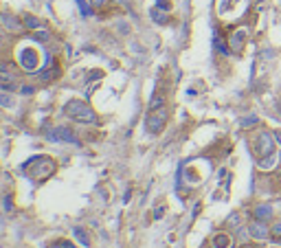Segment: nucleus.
<instances>
[{
  "mask_svg": "<svg viewBox=\"0 0 281 248\" xmlns=\"http://www.w3.org/2000/svg\"><path fill=\"white\" fill-rule=\"evenodd\" d=\"M64 114L70 121L81 125H99V114L92 110L90 103H86L83 99H70L64 103Z\"/></svg>",
  "mask_w": 281,
  "mask_h": 248,
  "instance_id": "1",
  "label": "nucleus"
},
{
  "mask_svg": "<svg viewBox=\"0 0 281 248\" xmlns=\"http://www.w3.org/2000/svg\"><path fill=\"white\" fill-rule=\"evenodd\" d=\"M24 173L31 178L33 182H44L48 180L51 176H55L57 172V163L51 158V156H33L31 160H26L24 163Z\"/></svg>",
  "mask_w": 281,
  "mask_h": 248,
  "instance_id": "2",
  "label": "nucleus"
},
{
  "mask_svg": "<svg viewBox=\"0 0 281 248\" xmlns=\"http://www.w3.org/2000/svg\"><path fill=\"white\" fill-rule=\"evenodd\" d=\"M277 152V145H275V134L270 132H259L255 136V156H257V163L266 158H272Z\"/></svg>",
  "mask_w": 281,
  "mask_h": 248,
  "instance_id": "3",
  "label": "nucleus"
},
{
  "mask_svg": "<svg viewBox=\"0 0 281 248\" xmlns=\"http://www.w3.org/2000/svg\"><path fill=\"white\" fill-rule=\"evenodd\" d=\"M18 66H20V71L29 73V75L38 73L40 71V51L35 49V46H22L20 53H18Z\"/></svg>",
  "mask_w": 281,
  "mask_h": 248,
  "instance_id": "4",
  "label": "nucleus"
},
{
  "mask_svg": "<svg viewBox=\"0 0 281 248\" xmlns=\"http://www.w3.org/2000/svg\"><path fill=\"white\" fill-rule=\"evenodd\" d=\"M167 121H169V110H167L165 106L158 108V110H149L147 112V119H145V128H147L149 134H154V136H158V134L165 130Z\"/></svg>",
  "mask_w": 281,
  "mask_h": 248,
  "instance_id": "5",
  "label": "nucleus"
},
{
  "mask_svg": "<svg viewBox=\"0 0 281 248\" xmlns=\"http://www.w3.org/2000/svg\"><path fill=\"white\" fill-rule=\"evenodd\" d=\"M0 24H2V29L9 31V33H22L24 31V22H22V18H18V16H13V14H0Z\"/></svg>",
  "mask_w": 281,
  "mask_h": 248,
  "instance_id": "6",
  "label": "nucleus"
},
{
  "mask_svg": "<svg viewBox=\"0 0 281 248\" xmlns=\"http://www.w3.org/2000/svg\"><path fill=\"white\" fill-rule=\"evenodd\" d=\"M48 138L55 143H77V138H75V132L68 128H64V125H60V128L51 130L48 132Z\"/></svg>",
  "mask_w": 281,
  "mask_h": 248,
  "instance_id": "7",
  "label": "nucleus"
},
{
  "mask_svg": "<svg viewBox=\"0 0 281 248\" xmlns=\"http://www.w3.org/2000/svg\"><path fill=\"white\" fill-rule=\"evenodd\" d=\"M248 230H250V237H253L255 242H263V239L270 237V229H268V224L261 220H253V224L248 226Z\"/></svg>",
  "mask_w": 281,
  "mask_h": 248,
  "instance_id": "8",
  "label": "nucleus"
},
{
  "mask_svg": "<svg viewBox=\"0 0 281 248\" xmlns=\"http://www.w3.org/2000/svg\"><path fill=\"white\" fill-rule=\"evenodd\" d=\"M244 44H246V31H244V29H240V31H233L231 36H228V46H231L233 53H241Z\"/></svg>",
  "mask_w": 281,
  "mask_h": 248,
  "instance_id": "9",
  "label": "nucleus"
},
{
  "mask_svg": "<svg viewBox=\"0 0 281 248\" xmlns=\"http://www.w3.org/2000/svg\"><path fill=\"white\" fill-rule=\"evenodd\" d=\"M211 248H233V237L226 230H220L211 237Z\"/></svg>",
  "mask_w": 281,
  "mask_h": 248,
  "instance_id": "10",
  "label": "nucleus"
},
{
  "mask_svg": "<svg viewBox=\"0 0 281 248\" xmlns=\"http://www.w3.org/2000/svg\"><path fill=\"white\" fill-rule=\"evenodd\" d=\"M253 217L255 220H261V222H270L272 217H275V209H272L270 204H257V207L253 209Z\"/></svg>",
  "mask_w": 281,
  "mask_h": 248,
  "instance_id": "11",
  "label": "nucleus"
},
{
  "mask_svg": "<svg viewBox=\"0 0 281 248\" xmlns=\"http://www.w3.org/2000/svg\"><path fill=\"white\" fill-rule=\"evenodd\" d=\"M22 22H24L26 31H35V29L42 27V20H40L38 16H33V14H24L22 16Z\"/></svg>",
  "mask_w": 281,
  "mask_h": 248,
  "instance_id": "12",
  "label": "nucleus"
},
{
  "mask_svg": "<svg viewBox=\"0 0 281 248\" xmlns=\"http://www.w3.org/2000/svg\"><path fill=\"white\" fill-rule=\"evenodd\" d=\"M73 237L77 239V242L81 244V246L90 248V235H88L86 229H81V226H75V229H73Z\"/></svg>",
  "mask_w": 281,
  "mask_h": 248,
  "instance_id": "13",
  "label": "nucleus"
},
{
  "mask_svg": "<svg viewBox=\"0 0 281 248\" xmlns=\"http://www.w3.org/2000/svg\"><path fill=\"white\" fill-rule=\"evenodd\" d=\"M31 38H33V42H40V44H46L48 40H51V31L48 29H35V31H31Z\"/></svg>",
  "mask_w": 281,
  "mask_h": 248,
  "instance_id": "14",
  "label": "nucleus"
},
{
  "mask_svg": "<svg viewBox=\"0 0 281 248\" xmlns=\"http://www.w3.org/2000/svg\"><path fill=\"white\" fill-rule=\"evenodd\" d=\"M165 106V95L162 93H156L152 97V101H149V110H158V108Z\"/></svg>",
  "mask_w": 281,
  "mask_h": 248,
  "instance_id": "15",
  "label": "nucleus"
},
{
  "mask_svg": "<svg viewBox=\"0 0 281 248\" xmlns=\"http://www.w3.org/2000/svg\"><path fill=\"white\" fill-rule=\"evenodd\" d=\"M0 108H13V93H7V90L0 93Z\"/></svg>",
  "mask_w": 281,
  "mask_h": 248,
  "instance_id": "16",
  "label": "nucleus"
},
{
  "mask_svg": "<svg viewBox=\"0 0 281 248\" xmlns=\"http://www.w3.org/2000/svg\"><path fill=\"white\" fill-rule=\"evenodd\" d=\"M152 20L156 24H167V22H169V16L162 14L161 9H152Z\"/></svg>",
  "mask_w": 281,
  "mask_h": 248,
  "instance_id": "17",
  "label": "nucleus"
},
{
  "mask_svg": "<svg viewBox=\"0 0 281 248\" xmlns=\"http://www.w3.org/2000/svg\"><path fill=\"white\" fill-rule=\"evenodd\" d=\"M48 248H77V246L70 239H55V242L48 244Z\"/></svg>",
  "mask_w": 281,
  "mask_h": 248,
  "instance_id": "18",
  "label": "nucleus"
},
{
  "mask_svg": "<svg viewBox=\"0 0 281 248\" xmlns=\"http://www.w3.org/2000/svg\"><path fill=\"white\" fill-rule=\"evenodd\" d=\"M213 42H215V49H218L222 55H228V53H231V46H228L226 42H224L220 36H215V40H213Z\"/></svg>",
  "mask_w": 281,
  "mask_h": 248,
  "instance_id": "19",
  "label": "nucleus"
},
{
  "mask_svg": "<svg viewBox=\"0 0 281 248\" xmlns=\"http://www.w3.org/2000/svg\"><path fill=\"white\" fill-rule=\"evenodd\" d=\"M257 123H259L257 114H250V116H246V119H241V121H240V128L248 130V128H253V125H257Z\"/></svg>",
  "mask_w": 281,
  "mask_h": 248,
  "instance_id": "20",
  "label": "nucleus"
},
{
  "mask_svg": "<svg viewBox=\"0 0 281 248\" xmlns=\"http://www.w3.org/2000/svg\"><path fill=\"white\" fill-rule=\"evenodd\" d=\"M226 224L231 226V229H240V226H241L240 213H231V215H228V220H226Z\"/></svg>",
  "mask_w": 281,
  "mask_h": 248,
  "instance_id": "21",
  "label": "nucleus"
},
{
  "mask_svg": "<svg viewBox=\"0 0 281 248\" xmlns=\"http://www.w3.org/2000/svg\"><path fill=\"white\" fill-rule=\"evenodd\" d=\"M270 237L281 239V222H275V224L270 226Z\"/></svg>",
  "mask_w": 281,
  "mask_h": 248,
  "instance_id": "22",
  "label": "nucleus"
},
{
  "mask_svg": "<svg viewBox=\"0 0 281 248\" xmlns=\"http://www.w3.org/2000/svg\"><path fill=\"white\" fill-rule=\"evenodd\" d=\"M156 7H158V9L169 11L171 9V2H169V0H156Z\"/></svg>",
  "mask_w": 281,
  "mask_h": 248,
  "instance_id": "23",
  "label": "nucleus"
},
{
  "mask_svg": "<svg viewBox=\"0 0 281 248\" xmlns=\"http://www.w3.org/2000/svg\"><path fill=\"white\" fill-rule=\"evenodd\" d=\"M4 211L13 213V198H11V195H7V198H4Z\"/></svg>",
  "mask_w": 281,
  "mask_h": 248,
  "instance_id": "24",
  "label": "nucleus"
},
{
  "mask_svg": "<svg viewBox=\"0 0 281 248\" xmlns=\"http://www.w3.org/2000/svg\"><path fill=\"white\" fill-rule=\"evenodd\" d=\"M18 93H22V95H33L35 93V86H20V90Z\"/></svg>",
  "mask_w": 281,
  "mask_h": 248,
  "instance_id": "25",
  "label": "nucleus"
},
{
  "mask_svg": "<svg viewBox=\"0 0 281 248\" xmlns=\"http://www.w3.org/2000/svg\"><path fill=\"white\" fill-rule=\"evenodd\" d=\"M162 213H165V207H162V204H156V209H154V217H162Z\"/></svg>",
  "mask_w": 281,
  "mask_h": 248,
  "instance_id": "26",
  "label": "nucleus"
},
{
  "mask_svg": "<svg viewBox=\"0 0 281 248\" xmlns=\"http://www.w3.org/2000/svg\"><path fill=\"white\" fill-rule=\"evenodd\" d=\"M105 2H108V0H90V5L95 7V9H99V7H105Z\"/></svg>",
  "mask_w": 281,
  "mask_h": 248,
  "instance_id": "27",
  "label": "nucleus"
},
{
  "mask_svg": "<svg viewBox=\"0 0 281 248\" xmlns=\"http://www.w3.org/2000/svg\"><path fill=\"white\" fill-rule=\"evenodd\" d=\"M77 2H79V7H81L83 16H90V7H86V5H83V0H77Z\"/></svg>",
  "mask_w": 281,
  "mask_h": 248,
  "instance_id": "28",
  "label": "nucleus"
},
{
  "mask_svg": "<svg viewBox=\"0 0 281 248\" xmlns=\"http://www.w3.org/2000/svg\"><path fill=\"white\" fill-rule=\"evenodd\" d=\"M4 42H7V38H4V33L0 31V46H4Z\"/></svg>",
  "mask_w": 281,
  "mask_h": 248,
  "instance_id": "29",
  "label": "nucleus"
},
{
  "mask_svg": "<svg viewBox=\"0 0 281 248\" xmlns=\"http://www.w3.org/2000/svg\"><path fill=\"white\" fill-rule=\"evenodd\" d=\"M275 141H277V143H279V145H281V132H275Z\"/></svg>",
  "mask_w": 281,
  "mask_h": 248,
  "instance_id": "30",
  "label": "nucleus"
},
{
  "mask_svg": "<svg viewBox=\"0 0 281 248\" xmlns=\"http://www.w3.org/2000/svg\"><path fill=\"white\" fill-rule=\"evenodd\" d=\"M279 112H281V103H279Z\"/></svg>",
  "mask_w": 281,
  "mask_h": 248,
  "instance_id": "31",
  "label": "nucleus"
}]
</instances>
